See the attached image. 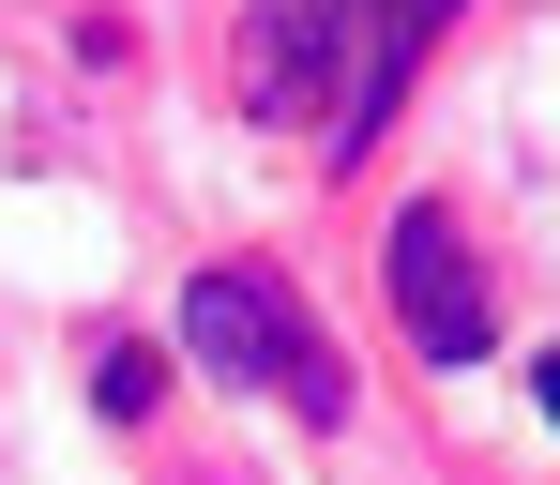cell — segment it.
<instances>
[{
    "label": "cell",
    "instance_id": "1",
    "mask_svg": "<svg viewBox=\"0 0 560 485\" xmlns=\"http://www.w3.org/2000/svg\"><path fill=\"white\" fill-rule=\"evenodd\" d=\"M440 31H455V0H258L243 15V106L303 122L318 152H364Z\"/></svg>",
    "mask_w": 560,
    "mask_h": 485
},
{
    "label": "cell",
    "instance_id": "2",
    "mask_svg": "<svg viewBox=\"0 0 560 485\" xmlns=\"http://www.w3.org/2000/svg\"><path fill=\"white\" fill-rule=\"evenodd\" d=\"M183 349H197L228 394H273L288 425H349V365L318 349V319L288 303V274H243V258H212V274L183 289Z\"/></svg>",
    "mask_w": 560,
    "mask_h": 485
},
{
    "label": "cell",
    "instance_id": "3",
    "mask_svg": "<svg viewBox=\"0 0 560 485\" xmlns=\"http://www.w3.org/2000/svg\"><path fill=\"white\" fill-rule=\"evenodd\" d=\"M394 319H409V349H424V365H485V334H500L485 243H469L440 197H409V212H394Z\"/></svg>",
    "mask_w": 560,
    "mask_h": 485
},
{
    "label": "cell",
    "instance_id": "4",
    "mask_svg": "<svg viewBox=\"0 0 560 485\" xmlns=\"http://www.w3.org/2000/svg\"><path fill=\"white\" fill-rule=\"evenodd\" d=\"M152 394H167V349H137V334H106V349H92V409H106V425H137Z\"/></svg>",
    "mask_w": 560,
    "mask_h": 485
},
{
    "label": "cell",
    "instance_id": "5",
    "mask_svg": "<svg viewBox=\"0 0 560 485\" xmlns=\"http://www.w3.org/2000/svg\"><path fill=\"white\" fill-rule=\"evenodd\" d=\"M546 425H560V349H546Z\"/></svg>",
    "mask_w": 560,
    "mask_h": 485
}]
</instances>
